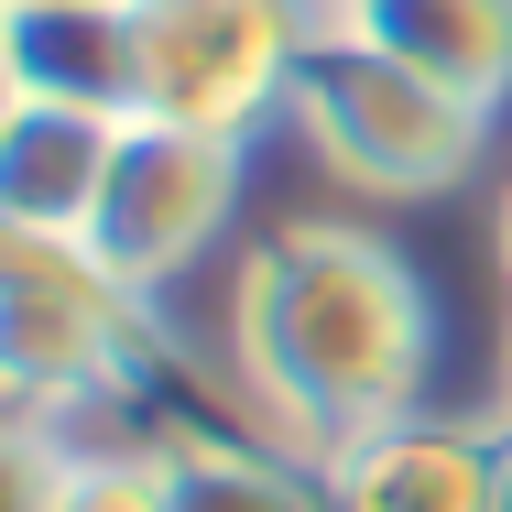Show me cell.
Here are the masks:
<instances>
[{
    "instance_id": "cell-1",
    "label": "cell",
    "mask_w": 512,
    "mask_h": 512,
    "mask_svg": "<svg viewBox=\"0 0 512 512\" xmlns=\"http://www.w3.org/2000/svg\"><path fill=\"white\" fill-rule=\"evenodd\" d=\"M229 349H240L251 404L273 414V436L327 469L360 436H382V425L414 414V382H425V295H414V273L371 229L295 218V229H273L240 262Z\"/></svg>"
},
{
    "instance_id": "cell-2",
    "label": "cell",
    "mask_w": 512,
    "mask_h": 512,
    "mask_svg": "<svg viewBox=\"0 0 512 512\" xmlns=\"http://www.w3.org/2000/svg\"><path fill=\"white\" fill-rule=\"evenodd\" d=\"M284 109H295V131H306L316 153H327L349 186H371V197H436V186H458V175L480 164V131H491L480 99H458V88L393 66V55L360 44L349 22H327L306 44Z\"/></svg>"
},
{
    "instance_id": "cell-3",
    "label": "cell",
    "mask_w": 512,
    "mask_h": 512,
    "mask_svg": "<svg viewBox=\"0 0 512 512\" xmlns=\"http://www.w3.org/2000/svg\"><path fill=\"white\" fill-rule=\"evenodd\" d=\"M327 0H142V120L251 131L295 99V66L327 33Z\"/></svg>"
},
{
    "instance_id": "cell-4",
    "label": "cell",
    "mask_w": 512,
    "mask_h": 512,
    "mask_svg": "<svg viewBox=\"0 0 512 512\" xmlns=\"http://www.w3.org/2000/svg\"><path fill=\"white\" fill-rule=\"evenodd\" d=\"M131 284L109 273L88 240L55 229H0V371L22 414L88 404L109 371L131 360Z\"/></svg>"
},
{
    "instance_id": "cell-5",
    "label": "cell",
    "mask_w": 512,
    "mask_h": 512,
    "mask_svg": "<svg viewBox=\"0 0 512 512\" xmlns=\"http://www.w3.org/2000/svg\"><path fill=\"white\" fill-rule=\"evenodd\" d=\"M240 207V142L229 131H186V120H120L109 186L88 207V251L131 295H153L164 273H186Z\"/></svg>"
},
{
    "instance_id": "cell-6",
    "label": "cell",
    "mask_w": 512,
    "mask_h": 512,
    "mask_svg": "<svg viewBox=\"0 0 512 512\" xmlns=\"http://www.w3.org/2000/svg\"><path fill=\"white\" fill-rule=\"evenodd\" d=\"M0 77L11 99L142 120V0H0Z\"/></svg>"
},
{
    "instance_id": "cell-7",
    "label": "cell",
    "mask_w": 512,
    "mask_h": 512,
    "mask_svg": "<svg viewBox=\"0 0 512 512\" xmlns=\"http://www.w3.org/2000/svg\"><path fill=\"white\" fill-rule=\"evenodd\" d=\"M109 153H120V120L66 99H11L0 109V229H55V240H88V207L109 186Z\"/></svg>"
},
{
    "instance_id": "cell-8",
    "label": "cell",
    "mask_w": 512,
    "mask_h": 512,
    "mask_svg": "<svg viewBox=\"0 0 512 512\" xmlns=\"http://www.w3.org/2000/svg\"><path fill=\"white\" fill-rule=\"evenodd\" d=\"M327 502L338 512H491V436L480 425H382L349 458H327Z\"/></svg>"
},
{
    "instance_id": "cell-9",
    "label": "cell",
    "mask_w": 512,
    "mask_h": 512,
    "mask_svg": "<svg viewBox=\"0 0 512 512\" xmlns=\"http://www.w3.org/2000/svg\"><path fill=\"white\" fill-rule=\"evenodd\" d=\"M327 22H349L393 66H414V77H436L480 109L512 88V0H338Z\"/></svg>"
},
{
    "instance_id": "cell-10",
    "label": "cell",
    "mask_w": 512,
    "mask_h": 512,
    "mask_svg": "<svg viewBox=\"0 0 512 512\" xmlns=\"http://www.w3.org/2000/svg\"><path fill=\"white\" fill-rule=\"evenodd\" d=\"M164 458V512H338L327 480H306L273 447H229V436H175Z\"/></svg>"
},
{
    "instance_id": "cell-11",
    "label": "cell",
    "mask_w": 512,
    "mask_h": 512,
    "mask_svg": "<svg viewBox=\"0 0 512 512\" xmlns=\"http://www.w3.org/2000/svg\"><path fill=\"white\" fill-rule=\"evenodd\" d=\"M11 512H164V458H66L44 414L11 436Z\"/></svg>"
},
{
    "instance_id": "cell-12",
    "label": "cell",
    "mask_w": 512,
    "mask_h": 512,
    "mask_svg": "<svg viewBox=\"0 0 512 512\" xmlns=\"http://www.w3.org/2000/svg\"><path fill=\"white\" fill-rule=\"evenodd\" d=\"M491 512H512V425L491 436Z\"/></svg>"
},
{
    "instance_id": "cell-13",
    "label": "cell",
    "mask_w": 512,
    "mask_h": 512,
    "mask_svg": "<svg viewBox=\"0 0 512 512\" xmlns=\"http://www.w3.org/2000/svg\"><path fill=\"white\" fill-rule=\"evenodd\" d=\"M502 262H512V197H502Z\"/></svg>"
},
{
    "instance_id": "cell-14",
    "label": "cell",
    "mask_w": 512,
    "mask_h": 512,
    "mask_svg": "<svg viewBox=\"0 0 512 512\" xmlns=\"http://www.w3.org/2000/svg\"><path fill=\"white\" fill-rule=\"evenodd\" d=\"M327 11H338V0H327Z\"/></svg>"
}]
</instances>
